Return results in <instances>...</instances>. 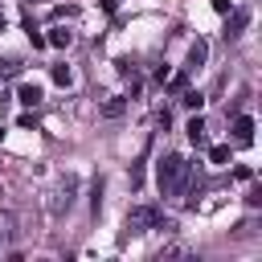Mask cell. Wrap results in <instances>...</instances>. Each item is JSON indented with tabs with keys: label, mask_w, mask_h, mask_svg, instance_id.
Instances as JSON below:
<instances>
[{
	"label": "cell",
	"mask_w": 262,
	"mask_h": 262,
	"mask_svg": "<svg viewBox=\"0 0 262 262\" xmlns=\"http://www.w3.org/2000/svg\"><path fill=\"white\" fill-rule=\"evenodd\" d=\"M188 172H192V164H188L184 156H176V151L160 156V164H156V184H160V192H164V196H180L184 184H188Z\"/></svg>",
	"instance_id": "6da1fadb"
},
{
	"label": "cell",
	"mask_w": 262,
	"mask_h": 262,
	"mask_svg": "<svg viewBox=\"0 0 262 262\" xmlns=\"http://www.w3.org/2000/svg\"><path fill=\"white\" fill-rule=\"evenodd\" d=\"M127 221H131V229H172V221H168L164 209H156V205H135V209L127 213Z\"/></svg>",
	"instance_id": "7a4b0ae2"
},
{
	"label": "cell",
	"mask_w": 262,
	"mask_h": 262,
	"mask_svg": "<svg viewBox=\"0 0 262 262\" xmlns=\"http://www.w3.org/2000/svg\"><path fill=\"white\" fill-rule=\"evenodd\" d=\"M205 57H209V45L196 37V41L188 45V70H201V66H205Z\"/></svg>",
	"instance_id": "3957f363"
},
{
	"label": "cell",
	"mask_w": 262,
	"mask_h": 262,
	"mask_svg": "<svg viewBox=\"0 0 262 262\" xmlns=\"http://www.w3.org/2000/svg\"><path fill=\"white\" fill-rule=\"evenodd\" d=\"M233 135H237V143H250L254 139V119L250 115H237L233 119Z\"/></svg>",
	"instance_id": "277c9868"
},
{
	"label": "cell",
	"mask_w": 262,
	"mask_h": 262,
	"mask_svg": "<svg viewBox=\"0 0 262 262\" xmlns=\"http://www.w3.org/2000/svg\"><path fill=\"white\" fill-rule=\"evenodd\" d=\"M74 41V33L66 29V25H57V29H49V37H45V45H57V49H66Z\"/></svg>",
	"instance_id": "5b68a950"
},
{
	"label": "cell",
	"mask_w": 262,
	"mask_h": 262,
	"mask_svg": "<svg viewBox=\"0 0 262 262\" xmlns=\"http://www.w3.org/2000/svg\"><path fill=\"white\" fill-rule=\"evenodd\" d=\"M16 98H20L25 106H37V102H41V86H37V82H25V86L16 90Z\"/></svg>",
	"instance_id": "8992f818"
},
{
	"label": "cell",
	"mask_w": 262,
	"mask_h": 262,
	"mask_svg": "<svg viewBox=\"0 0 262 262\" xmlns=\"http://www.w3.org/2000/svg\"><path fill=\"white\" fill-rule=\"evenodd\" d=\"M53 82H57V86H70V82H74V70H70V66H53Z\"/></svg>",
	"instance_id": "52a82bcc"
},
{
	"label": "cell",
	"mask_w": 262,
	"mask_h": 262,
	"mask_svg": "<svg viewBox=\"0 0 262 262\" xmlns=\"http://www.w3.org/2000/svg\"><path fill=\"white\" fill-rule=\"evenodd\" d=\"M123 106H127L123 98H111V102H102V115H106V119H119V115H123Z\"/></svg>",
	"instance_id": "ba28073f"
},
{
	"label": "cell",
	"mask_w": 262,
	"mask_h": 262,
	"mask_svg": "<svg viewBox=\"0 0 262 262\" xmlns=\"http://www.w3.org/2000/svg\"><path fill=\"white\" fill-rule=\"evenodd\" d=\"M188 139H192L196 147L205 143V123H201V119H192V123H188Z\"/></svg>",
	"instance_id": "9c48e42d"
},
{
	"label": "cell",
	"mask_w": 262,
	"mask_h": 262,
	"mask_svg": "<svg viewBox=\"0 0 262 262\" xmlns=\"http://www.w3.org/2000/svg\"><path fill=\"white\" fill-rule=\"evenodd\" d=\"M209 160H213V164H225V160H229V147H225V143L209 147Z\"/></svg>",
	"instance_id": "30bf717a"
},
{
	"label": "cell",
	"mask_w": 262,
	"mask_h": 262,
	"mask_svg": "<svg viewBox=\"0 0 262 262\" xmlns=\"http://www.w3.org/2000/svg\"><path fill=\"white\" fill-rule=\"evenodd\" d=\"M237 29H246V12H237V16H233V25H229V37H233Z\"/></svg>",
	"instance_id": "8fae6325"
},
{
	"label": "cell",
	"mask_w": 262,
	"mask_h": 262,
	"mask_svg": "<svg viewBox=\"0 0 262 262\" xmlns=\"http://www.w3.org/2000/svg\"><path fill=\"white\" fill-rule=\"evenodd\" d=\"M102 8H106V12H115V8H119V0H102Z\"/></svg>",
	"instance_id": "7c38bea8"
},
{
	"label": "cell",
	"mask_w": 262,
	"mask_h": 262,
	"mask_svg": "<svg viewBox=\"0 0 262 262\" xmlns=\"http://www.w3.org/2000/svg\"><path fill=\"white\" fill-rule=\"evenodd\" d=\"M0 29H4V12H0Z\"/></svg>",
	"instance_id": "4fadbf2b"
},
{
	"label": "cell",
	"mask_w": 262,
	"mask_h": 262,
	"mask_svg": "<svg viewBox=\"0 0 262 262\" xmlns=\"http://www.w3.org/2000/svg\"><path fill=\"white\" fill-rule=\"evenodd\" d=\"M0 135H4V131H0Z\"/></svg>",
	"instance_id": "5bb4252c"
}]
</instances>
